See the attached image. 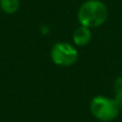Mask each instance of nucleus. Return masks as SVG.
Segmentation results:
<instances>
[{
	"mask_svg": "<svg viewBox=\"0 0 122 122\" xmlns=\"http://www.w3.org/2000/svg\"><path fill=\"white\" fill-rule=\"evenodd\" d=\"M91 38H92V33H91V29L85 26H80L74 31L73 33V42L76 46H86L90 43Z\"/></svg>",
	"mask_w": 122,
	"mask_h": 122,
	"instance_id": "nucleus-4",
	"label": "nucleus"
},
{
	"mask_svg": "<svg viewBox=\"0 0 122 122\" xmlns=\"http://www.w3.org/2000/svg\"><path fill=\"white\" fill-rule=\"evenodd\" d=\"M90 112L95 119L101 122H110L117 118L120 114L119 103L115 97L105 95H97L90 102Z\"/></svg>",
	"mask_w": 122,
	"mask_h": 122,
	"instance_id": "nucleus-2",
	"label": "nucleus"
},
{
	"mask_svg": "<svg viewBox=\"0 0 122 122\" xmlns=\"http://www.w3.org/2000/svg\"><path fill=\"white\" fill-rule=\"evenodd\" d=\"M108 17V9L101 0H86L77 11L80 26L90 29L104 25Z\"/></svg>",
	"mask_w": 122,
	"mask_h": 122,
	"instance_id": "nucleus-1",
	"label": "nucleus"
},
{
	"mask_svg": "<svg viewBox=\"0 0 122 122\" xmlns=\"http://www.w3.org/2000/svg\"><path fill=\"white\" fill-rule=\"evenodd\" d=\"M51 59L56 65L71 66L78 59V51L67 42H57L51 49Z\"/></svg>",
	"mask_w": 122,
	"mask_h": 122,
	"instance_id": "nucleus-3",
	"label": "nucleus"
},
{
	"mask_svg": "<svg viewBox=\"0 0 122 122\" xmlns=\"http://www.w3.org/2000/svg\"><path fill=\"white\" fill-rule=\"evenodd\" d=\"M119 107H120V112H122V101L119 102Z\"/></svg>",
	"mask_w": 122,
	"mask_h": 122,
	"instance_id": "nucleus-7",
	"label": "nucleus"
},
{
	"mask_svg": "<svg viewBox=\"0 0 122 122\" xmlns=\"http://www.w3.org/2000/svg\"><path fill=\"white\" fill-rule=\"evenodd\" d=\"M19 0H0V8L5 14H14L19 9Z\"/></svg>",
	"mask_w": 122,
	"mask_h": 122,
	"instance_id": "nucleus-5",
	"label": "nucleus"
},
{
	"mask_svg": "<svg viewBox=\"0 0 122 122\" xmlns=\"http://www.w3.org/2000/svg\"><path fill=\"white\" fill-rule=\"evenodd\" d=\"M114 92H115V100L117 102L122 101V76H119L114 81Z\"/></svg>",
	"mask_w": 122,
	"mask_h": 122,
	"instance_id": "nucleus-6",
	"label": "nucleus"
}]
</instances>
